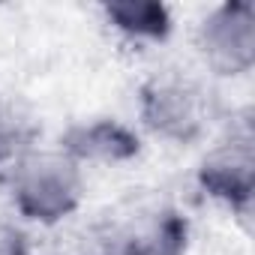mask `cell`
<instances>
[{
    "label": "cell",
    "instance_id": "cell-1",
    "mask_svg": "<svg viewBox=\"0 0 255 255\" xmlns=\"http://www.w3.org/2000/svg\"><path fill=\"white\" fill-rule=\"evenodd\" d=\"M81 165L63 150H30L15 162L12 201L21 216L42 225H54L81 204Z\"/></svg>",
    "mask_w": 255,
    "mask_h": 255
},
{
    "label": "cell",
    "instance_id": "cell-7",
    "mask_svg": "<svg viewBox=\"0 0 255 255\" xmlns=\"http://www.w3.org/2000/svg\"><path fill=\"white\" fill-rule=\"evenodd\" d=\"M36 123L24 111V105L0 96V159H21L33 150Z\"/></svg>",
    "mask_w": 255,
    "mask_h": 255
},
{
    "label": "cell",
    "instance_id": "cell-6",
    "mask_svg": "<svg viewBox=\"0 0 255 255\" xmlns=\"http://www.w3.org/2000/svg\"><path fill=\"white\" fill-rule=\"evenodd\" d=\"M105 21L135 45L141 42H162L171 33V12L162 3H147V0H126V3H108Z\"/></svg>",
    "mask_w": 255,
    "mask_h": 255
},
{
    "label": "cell",
    "instance_id": "cell-2",
    "mask_svg": "<svg viewBox=\"0 0 255 255\" xmlns=\"http://www.w3.org/2000/svg\"><path fill=\"white\" fill-rule=\"evenodd\" d=\"M138 114H141V123L156 138H165L174 144L195 141L204 132V120H207L204 93L198 90V84L180 75L150 78L141 87Z\"/></svg>",
    "mask_w": 255,
    "mask_h": 255
},
{
    "label": "cell",
    "instance_id": "cell-3",
    "mask_svg": "<svg viewBox=\"0 0 255 255\" xmlns=\"http://www.w3.org/2000/svg\"><path fill=\"white\" fill-rule=\"evenodd\" d=\"M201 60L216 75H246L255 63V9L246 0L213 6L198 24Z\"/></svg>",
    "mask_w": 255,
    "mask_h": 255
},
{
    "label": "cell",
    "instance_id": "cell-5",
    "mask_svg": "<svg viewBox=\"0 0 255 255\" xmlns=\"http://www.w3.org/2000/svg\"><path fill=\"white\" fill-rule=\"evenodd\" d=\"M60 150L81 162H123L138 153V138L123 123L99 117L90 123H75L63 135Z\"/></svg>",
    "mask_w": 255,
    "mask_h": 255
},
{
    "label": "cell",
    "instance_id": "cell-4",
    "mask_svg": "<svg viewBox=\"0 0 255 255\" xmlns=\"http://www.w3.org/2000/svg\"><path fill=\"white\" fill-rule=\"evenodd\" d=\"M201 186L234 207H243L252 201V183H255V156L249 138H231L222 147H216L198 171Z\"/></svg>",
    "mask_w": 255,
    "mask_h": 255
}]
</instances>
